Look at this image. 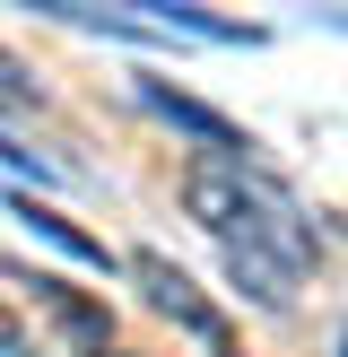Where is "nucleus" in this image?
I'll return each instance as SVG.
<instances>
[{
  "instance_id": "f257e3e1",
  "label": "nucleus",
  "mask_w": 348,
  "mask_h": 357,
  "mask_svg": "<svg viewBox=\"0 0 348 357\" xmlns=\"http://www.w3.org/2000/svg\"><path fill=\"white\" fill-rule=\"evenodd\" d=\"M183 209L218 236L226 271L253 288V305H287L296 296V279H305V261H313V227L296 218V201L278 183L209 157V166L183 174Z\"/></svg>"
},
{
  "instance_id": "f03ea898",
  "label": "nucleus",
  "mask_w": 348,
  "mask_h": 357,
  "mask_svg": "<svg viewBox=\"0 0 348 357\" xmlns=\"http://www.w3.org/2000/svg\"><path fill=\"white\" fill-rule=\"evenodd\" d=\"M139 105H148V114H166L174 131H191L209 157H218V166H253V131H235V122H226L218 105H200V96H174L166 79H139Z\"/></svg>"
},
{
  "instance_id": "7ed1b4c3",
  "label": "nucleus",
  "mask_w": 348,
  "mask_h": 357,
  "mask_svg": "<svg viewBox=\"0 0 348 357\" xmlns=\"http://www.w3.org/2000/svg\"><path fill=\"white\" fill-rule=\"evenodd\" d=\"M131 271L148 279V305H157V314H174V323H183V331H200V340H226L218 305H200V288H191V279L174 271L166 253H131Z\"/></svg>"
},
{
  "instance_id": "20e7f679",
  "label": "nucleus",
  "mask_w": 348,
  "mask_h": 357,
  "mask_svg": "<svg viewBox=\"0 0 348 357\" xmlns=\"http://www.w3.org/2000/svg\"><path fill=\"white\" fill-rule=\"evenodd\" d=\"M17 227H26V236H44V244H61L70 261H96V271H113V253H104L96 236H79L70 218H52V209H35V201H17Z\"/></svg>"
},
{
  "instance_id": "39448f33",
  "label": "nucleus",
  "mask_w": 348,
  "mask_h": 357,
  "mask_svg": "<svg viewBox=\"0 0 348 357\" xmlns=\"http://www.w3.org/2000/svg\"><path fill=\"white\" fill-rule=\"evenodd\" d=\"M0 96H35V79H26V70L9 61V52H0Z\"/></svg>"
},
{
  "instance_id": "423d86ee",
  "label": "nucleus",
  "mask_w": 348,
  "mask_h": 357,
  "mask_svg": "<svg viewBox=\"0 0 348 357\" xmlns=\"http://www.w3.org/2000/svg\"><path fill=\"white\" fill-rule=\"evenodd\" d=\"M26 349V331H17V314H0V357H17Z\"/></svg>"
},
{
  "instance_id": "0eeeda50",
  "label": "nucleus",
  "mask_w": 348,
  "mask_h": 357,
  "mask_svg": "<svg viewBox=\"0 0 348 357\" xmlns=\"http://www.w3.org/2000/svg\"><path fill=\"white\" fill-rule=\"evenodd\" d=\"M331 357H348V331H340V349H331Z\"/></svg>"
}]
</instances>
